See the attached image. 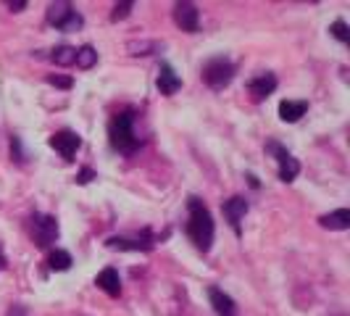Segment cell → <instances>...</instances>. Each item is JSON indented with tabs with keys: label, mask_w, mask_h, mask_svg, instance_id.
Masks as SVG:
<instances>
[{
	"label": "cell",
	"mask_w": 350,
	"mask_h": 316,
	"mask_svg": "<svg viewBox=\"0 0 350 316\" xmlns=\"http://www.w3.org/2000/svg\"><path fill=\"white\" fill-rule=\"evenodd\" d=\"M306 111H308V103H306V101H282L280 119L287 124H295L306 116Z\"/></svg>",
	"instance_id": "9a60e30c"
},
{
	"label": "cell",
	"mask_w": 350,
	"mask_h": 316,
	"mask_svg": "<svg viewBox=\"0 0 350 316\" xmlns=\"http://www.w3.org/2000/svg\"><path fill=\"white\" fill-rule=\"evenodd\" d=\"M156 88H158V92H161V95H166V98L182 90V79H179V74L172 69V64H166V61H163V64L158 66Z\"/></svg>",
	"instance_id": "8fae6325"
},
{
	"label": "cell",
	"mask_w": 350,
	"mask_h": 316,
	"mask_svg": "<svg viewBox=\"0 0 350 316\" xmlns=\"http://www.w3.org/2000/svg\"><path fill=\"white\" fill-rule=\"evenodd\" d=\"M174 24L182 32L195 35L200 29V11L195 3H176L174 5Z\"/></svg>",
	"instance_id": "30bf717a"
},
{
	"label": "cell",
	"mask_w": 350,
	"mask_h": 316,
	"mask_svg": "<svg viewBox=\"0 0 350 316\" xmlns=\"http://www.w3.org/2000/svg\"><path fill=\"white\" fill-rule=\"evenodd\" d=\"M95 285L103 290L105 295H111V298H119L122 295V277H119V272L113 266H105L103 272L95 277Z\"/></svg>",
	"instance_id": "5bb4252c"
},
{
	"label": "cell",
	"mask_w": 350,
	"mask_h": 316,
	"mask_svg": "<svg viewBox=\"0 0 350 316\" xmlns=\"http://www.w3.org/2000/svg\"><path fill=\"white\" fill-rule=\"evenodd\" d=\"M158 243V235H153V229H142L137 235H113L105 240V248L111 250H140V253H148L153 250Z\"/></svg>",
	"instance_id": "8992f818"
},
{
	"label": "cell",
	"mask_w": 350,
	"mask_h": 316,
	"mask_svg": "<svg viewBox=\"0 0 350 316\" xmlns=\"http://www.w3.org/2000/svg\"><path fill=\"white\" fill-rule=\"evenodd\" d=\"M135 122H137V108H122L111 116L108 122V142L113 150H119L124 156H132L140 148V137L135 132Z\"/></svg>",
	"instance_id": "7a4b0ae2"
},
{
	"label": "cell",
	"mask_w": 350,
	"mask_h": 316,
	"mask_svg": "<svg viewBox=\"0 0 350 316\" xmlns=\"http://www.w3.org/2000/svg\"><path fill=\"white\" fill-rule=\"evenodd\" d=\"M156 42H129V53L132 55H148V51H153Z\"/></svg>",
	"instance_id": "cb8c5ba5"
},
{
	"label": "cell",
	"mask_w": 350,
	"mask_h": 316,
	"mask_svg": "<svg viewBox=\"0 0 350 316\" xmlns=\"http://www.w3.org/2000/svg\"><path fill=\"white\" fill-rule=\"evenodd\" d=\"M132 8H135V3L132 0H126V3H116L113 5V11H111V21H122L132 14Z\"/></svg>",
	"instance_id": "44dd1931"
},
{
	"label": "cell",
	"mask_w": 350,
	"mask_h": 316,
	"mask_svg": "<svg viewBox=\"0 0 350 316\" xmlns=\"http://www.w3.org/2000/svg\"><path fill=\"white\" fill-rule=\"evenodd\" d=\"M92 179H98V174H95V169H90V166H85L79 174L74 176V182H77V185H90Z\"/></svg>",
	"instance_id": "d4e9b609"
},
{
	"label": "cell",
	"mask_w": 350,
	"mask_h": 316,
	"mask_svg": "<svg viewBox=\"0 0 350 316\" xmlns=\"http://www.w3.org/2000/svg\"><path fill=\"white\" fill-rule=\"evenodd\" d=\"M45 18H48V24H51V27L61 29V32H79V29L85 27L82 14H79L71 3H66V0L51 3V5H48V11H45Z\"/></svg>",
	"instance_id": "3957f363"
},
{
	"label": "cell",
	"mask_w": 350,
	"mask_h": 316,
	"mask_svg": "<svg viewBox=\"0 0 350 316\" xmlns=\"http://www.w3.org/2000/svg\"><path fill=\"white\" fill-rule=\"evenodd\" d=\"M266 153H271L277 161V174L282 182H295V176L300 174V161L280 140H266Z\"/></svg>",
	"instance_id": "52a82bcc"
},
{
	"label": "cell",
	"mask_w": 350,
	"mask_h": 316,
	"mask_svg": "<svg viewBox=\"0 0 350 316\" xmlns=\"http://www.w3.org/2000/svg\"><path fill=\"white\" fill-rule=\"evenodd\" d=\"M51 58L58 64V66H74V58H77V48H71V45H58V48H53Z\"/></svg>",
	"instance_id": "d6986e66"
},
{
	"label": "cell",
	"mask_w": 350,
	"mask_h": 316,
	"mask_svg": "<svg viewBox=\"0 0 350 316\" xmlns=\"http://www.w3.org/2000/svg\"><path fill=\"white\" fill-rule=\"evenodd\" d=\"M11 156H14V161L16 163H24L27 161V153H24V148H21V137H11Z\"/></svg>",
	"instance_id": "7402d4cb"
},
{
	"label": "cell",
	"mask_w": 350,
	"mask_h": 316,
	"mask_svg": "<svg viewBox=\"0 0 350 316\" xmlns=\"http://www.w3.org/2000/svg\"><path fill=\"white\" fill-rule=\"evenodd\" d=\"M213 235H216V227H213V216H211L208 206L198 195H190L187 198V237H190V243L200 253H208L213 246Z\"/></svg>",
	"instance_id": "6da1fadb"
},
{
	"label": "cell",
	"mask_w": 350,
	"mask_h": 316,
	"mask_svg": "<svg viewBox=\"0 0 350 316\" xmlns=\"http://www.w3.org/2000/svg\"><path fill=\"white\" fill-rule=\"evenodd\" d=\"M29 235H32V243L37 248H51L55 246L61 229H58V219L51 216V213H40L35 211L29 216Z\"/></svg>",
	"instance_id": "5b68a950"
},
{
	"label": "cell",
	"mask_w": 350,
	"mask_h": 316,
	"mask_svg": "<svg viewBox=\"0 0 350 316\" xmlns=\"http://www.w3.org/2000/svg\"><path fill=\"white\" fill-rule=\"evenodd\" d=\"M5 5H8L14 14H18V11H24V8H27V0H8Z\"/></svg>",
	"instance_id": "484cf974"
},
{
	"label": "cell",
	"mask_w": 350,
	"mask_h": 316,
	"mask_svg": "<svg viewBox=\"0 0 350 316\" xmlns=\"http://www.w3.org/2000/svg\"><path fill=\"white\" fill-rule=\"evenodd\" d=\"M319 224L324 229H350V211L337 209L332 213H324V216H319Z\"/></svg>",
	"instance_id": "2e32d148"
},
{
	"label": "cell",
	"mask_w": 350,
	"mask_h": 316,
	"mask_svg": "<svg viewBox=\"0 0 350 316\" xmlns=\"http://www.w3.org/2000/svg\"><path fill=\"white\" fill-rule=\"evenodd\" d=\"M8 316H29V311H27V308H24V306H11V308H8Z\"/></svg>",
	"instance_id": "4316f807"
},
{
	"label": "cell",
	"mask_w": 350,
	"mask_h": 316,
	"mask_svg": "<svg viewBox=\"0 0 350 316\" xmlns=\"http://www.w3.org/2000/svg\"><path fill=\"white\" fill-rule=\"evenodd\" d=\"M74 64L85 71L92 69V66L98 64V51H95L92 45H82V48H77V58H74Z\"/></svg>",
	"instance_id": "ac0fdd59"
},
{
	"label": "cell",
	"mask_w": 350,
	"mask_h": 316,
	"mask_svg": "<svg viewBox=\"0 0 350 316\" xmlns=\"http://www.w3.org/2000/svg\"><path fill=\"white\" fill-rule=\"evenodd\" d=\"M208 300H211V306H213V314L216 316H240L234 298H232L229 293H224L221 287H208Z\"/></svg>",
	"instance_id": "7c38bea8"
},
{
	"label": "cell",
	"mask_w": 350,
	"mask_h": 316,
	"mask_svg": "<svg viewBox=\"0 0 350 316\" xmlns=\"http://www.w3.org/2000/svg\"><path fill=\"white\" fill-rule=\"evenodd\" d=\"M200 77H203V82H206L211 90L221 92V90L229 88L232 79H234V64H232L229 58H224V55H216V58H211V61L203 64Z\"/></svg>",
	"instance_id": "277c9868"
},
{
	"label": "cell",
	"mask_w": 350,
	"mask_h": 316,
	"mask_svg": "<svg viewBox=\"0 0 350 316\" xmlns=\"http://www.w3.org/2000/svg\"><path fill=\"white\" fill-rule=\"evenodd\" d=\"M274 90H277V77L271 71H261L258 77H253L247 82V92L253 95V101H266Z\"/></svg>",
	"instance_id": "4fadbf2b"
},
{
	"label": "cell",
	"mask_w": 350,
	"mask_h": 316,
	"mask_svg": "<svg viewBox=\"0 0 350 316\" xmlns=\"http://www.w3.org/2000/svg\"><path fill=\"white\" fill-rule=\"evenodd\" d=\"M74 259H71L69 250H61V248H55L51 250V256H48V266H51L53 272H69Z\"/></svg>",
	"instance_id": "e0dca14e"
},
{
	"label": "cell",
	"mask_w": 350,
	"mask_h": 316,
	"mask_svg": "<svg viewBox=\"0 0 350 316\" xmlns=\"http://www.w3.org/2000/svg\"><path fill=\"white\" fill-rule=\"evenodd\" d=\"M48 85L53 88H61V90H71V77H58V74H48Z\"/></svg>",
	"instance_id": "603a6c76"
},
{
	"label": "cell",
	"mask_w": 350,
	"mask_h": 316,
	"mask_svg": "<svg viewBox=\"0 0 350 316\" xmlns=\"http://www.w3.org/2000/svg\"><path fill=\"white\" fill-rule=\"evenodd\" d=\"M329 35H332L334 40H340L342 45H348V42H350V29H348V24H345L342 18H337L332 27H329Z\"/></svg>",
	"instance_id": "ffe728a7"
},
{
	"label": "cell",
	"mask_w": 350,
	"mask_h": 316,
	"mask_svg": "<svg viewBox=\"0 0 350 316\" xmlns=\"http://www.w3.org/2000/svg\"><path fill=\"white\" fill-rule=\"evenodd\" d=\"M247 182H250V187H258V179L253 174H247Z\"/></svg>",
	"instance_id": "83f0119b"
},
{
	"label": "cell",
	"mask_w": 350,
	"mask_h": 316,
	"mask_svg": "<svg viewBox=\"0 0 350 316\" xmlns=\"http://www.w3.org/2000/svg\"><path fill=\"white\" fill-rule=\"evenodd\" d=\"M5 266H8V261H5V256H3V250H0V272H3Z\"/></svg>",
	"instance_id": "f1b7e54d"
},
{
	"label": "cell",
	"mask_w": 350,
	"mask_h": 316,
	"mask_svg": "<svg viewBox=\"0 0 350 316\" xmlns=\"http://www.w3.org/2000/svg\"><path fill=\"white\" fill-rule=\"evenodd\" d=\"M247 209H250V203H247V198H243V195H232L229 200L221 203L224 219L229 222V227H232V232H234L237 237L243 235V219H245Z\"/></svg>",
	"instance_id": "9c48e42d"
},
{
	"label": "cell",
	"mask_w": 350,
	"mask_h": 316,
	"mask_svg": "<svg viewBox=\"0 0 350 316\" xmlns=\"http://www.w3.org/2000/svg\"><path fill=\"white\" fill-rule=\"evenodd\" d=\"M48 142H51V148L55 153H61L64 161H74L77 150L82 148V137L74 129H58V132H53Z\"/></svg>",
	"instance_id": "ba28073f"
}]
</instances>
